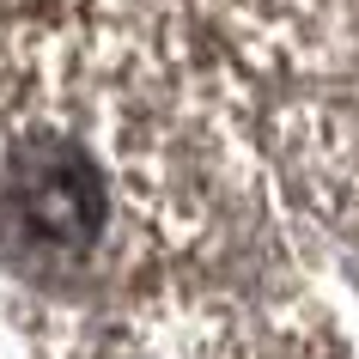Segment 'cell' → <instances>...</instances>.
<instances>
[{
  "instance_id": "1",
  "label": "cell",
  "mask_w": 359,
  "mask_h": 359,
  "mask_svg": "<svg viewBox=\"0 0 359 359\" xmlns=\"http://www.w3.org/2000/svg\"><path fill=\"white\" fill-rule=\"evenodd\" d=\"M244 189V92L177 6L37 0L0 19V262L25 280H152Z\"/></svg>"
},
{
  "instance_id": "2",
  "label": "cell",
  "mask_w": 359,
  "mask_h": 359,
  "mask_svg": "<svg viewBox=\"0 0 359 359\" xmlns=\"http://www.w3.org/2000/svg\"><path fill=\"white\" fill-rule=\"evenodd\" d=\"M86 359H274L244 304L201 280L140 286Z\"/></svg>"
},
{
  "instance_id": "3",
  "label": "cell",
  "mask_w": 359,
  "mask_h": 359,
  "mask_svg": "<svg viewBox=\"0 0 359 359\" xmlns=\"http://www.w3.org/2000/svg\"><path fill=\"white\" fill-rule=\"evenodd\" d=\"M231 55L262 74L335 79L359 67V0H201Z\"/></svg>"
},
{
  "instance_id": "4",
  "label": "cell",
  "mask_w": 359,
  "mask_h": 359,
  "mask_svg": "<svg viewBox=\"0 0 359 359\" xmlns=\"http://www.w3.org/2000/svg\"><path fill=\"white\" fill-rule=\"evenodd\" d=\"M286 177L329 226L359 238V110L347 104H286L274 116Z\"/></svg>"
},
{
  "instance_id": "5",
  "label": "cell",
  "mask_w": 359,
  "mask_h": 359,
  "mask_svg": "<svg viewBox=\"0 0 359 359\" xmlns=\"http://www.w3.org/2000/svg\"><path fill=\"white\" fill-rule=\"evenodd\" d=\"M0 6H31V0H0Z\"/></svg>"
}]
</instances>
